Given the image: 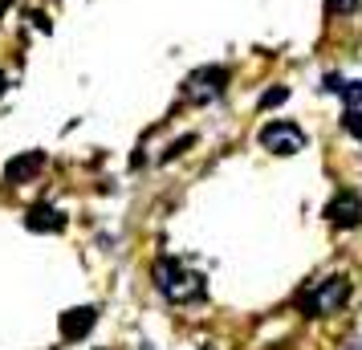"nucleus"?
Segmentation results:
<instances>
[{
	"instance_id": "1",
	"label": "nucleus",
	"mask_w": 362,
	"mask_h": 350,
	"mask_svg": "<svg viewBox=\"0 0 362 350\" xmlns=\"http://www.w3.org/2000/svg\"><path fill=\"white\" fill-rule=\"evenodd\" d=\"M155 285L167 301H196L204 298V277L199 273H187V269L175 261V257H163L155 265Z\"/></svg>"
},
{
	"instance_id": "2",
	"label": "nucleus",
	"mask_w": 362,
	"mask_h": 350,
	"mask_svg": "<svg viewBox=\"0 0 362 350\" xmlns=\"http://www.w3.org/2000/svg\"><path fill=\"white\" fill-rule=\"evenodd\" d=\"M346 298H350V281H346V277H326V281H317L313 289H305V293L297 298V305L310 317H322V314L342 310Z\"/></svg>"
},
{
	"instance_id": "3",
	"label": "nucleus",
	"mask_w": 362,
	"mask_h": 350,
	"mask_svg": "<svg viewBox=\"0 0 362 350\" xmlns=\"http://www.w3.org/2000/svg\"><path fill=\"white\" fill-rule=\"evenodd\" d=\"M261 147L273 155H297V151H305V131L289 118H273L261 127Z\"/></svg>"
},
{
	"instance_id": "4",
	"label": "nucleus",
	"mask_w": 362,
	"mask_h": 350,
	"mask_svg": "<svg viewBox=\"0 0 362 350\" xmlns=\"http://www.w3.org/2000/svg\"><path fill=\"white\" fill-rule=\"evenodd\" d=\"M224 90H228V69L224 66H204V69H196V74L183 82V94H187V102H196V106L216 102Z\"/></svg>"
},
{
	"instance_id": "5",
	"label": "nucleus",
	"mask_w": 362,
	"mask_h": 350,
	"mask_svg": "<svg viewBox=\"0 0 362 350\" xmlns=\"http://www.w3.org/2000/svg\"><path fill=\"white\" fill-rule=\"evenodd\" d=\"M326 220L338 224V228H354V224L362 220V200L354 196V192H338V196L326 204Z\"/></svg>"
},
{
	"instance_id": "6",
	"label": "nucleus",
	"mask_w": 362,
	"mask_h": 350,
	"mask_svg": "<svg viewBox=\"0 0 362 350\" xmlns=\"http://www.w3.org/2000/svg\"><path fill=\"white\" fill-rule=\"evenodd\" d=\"M41 167H45V155H41V151H25V155H17V159L4 163V184H13V187L29 184Z\"/></svg>"
},
{
	"instance_id": "7",
	"label": "nucleus",
	"mask_w": 362,
	"mask_h": 350,
	"mask_svg": "<svg viewBox=\"0 0 362 350\" xmlns=\"http://www.w3.org/2000/svg\"><path fill=\"white\" fill-rule=\"evenodd\" d=\"M25 228H29V233H62V228H66V212L53 208V204H33V208L25 212Z\"/></svg>"
},
{
	"instance_id": "8",
	"label": "nucleus",
	"mask_w": 362,
	"mask_h": 350,
	"mask_svg": "<svg viewBox=\"0 0 362 350\" xmlns=\"http://www.w3.org/2000/svg\"><path fill=\"white\" fill-rule=\"evenodd\" d=\"M94 322H98V310H94V305L66 310V314H62V338H66V342H78V338H86V334L94 330Z\"/></svg>"
},
{
	"instance_id": "9",
	"label": "nucleus",
	"mask_w": 362,
	"mask_h": 350,
	"mask_svg": "<svg viewBox=\"0 0 362 350\" xmlns=\"http://www.w3.org/2000/svg\"><path fill=\"white\" fill-rule=\"evenodd\" d=\"M342 127H346V134H354V139L362 143V106H346Z\"/></svg>"
},
{
	"instance_id": "10",
	"label": "nucleus",
	"mask_w": 362,
	"mask_h": 350,
	"mask_svg": "<svg viewBox=\"0 0 362 350\" xmlns=\"http://www.w3.org/2000/svg\"><path fill=\"white\" fill-rule=\"evenodd\" d=\"M285 98H289V86H273V90L261 94V110H273V106H281Z\"/></svg>"
},
{
	"instance_id": "11",
	"label": "nucleus",
	"mask_w": 362,
	"mask_h": 350,
	"mask_svg": "<svg viewBox=\"0 0 362 350\" xmlns=\"http://www.w3.org/2000/svg\"><path fill=\"white\" fill-rule=\"evenodd\" d=\"M338 94L346 98V106H362V82H342Z\"/></svg>"
},
{
	"instance_id": "12",
	"label": "nucleus",
	"mask_w": 362,
	"mask_h": 350,
	"mask_svg": "<svg viewBox=\"0 0 362 350\" xmlns=\"http://www.w3.org/2000/svg\"><path fill=\"white\" fill-rule=\"evenodd\" d=\"M329 13H338V17H346V13H354L358 8V0H326Z\"/></svg>"
},
{
	"instance_id": "13",
	"label": "nucleus",
	"mask_w": 362,
	"mask_h": 350,
	"mask_svg": "<svg viewBox=\"0 0 362 350\" xmlns=\"http://www.w3.org/2000/svg\"><path fill=\"white\" fill-rule=\"evenodd\" d=\"M8 8H13V0H0V17H4V13H8Z\"/></svg>"
},
{
	"instance_id": "14",
	"label": "nucleus",
	"mask_w": 362,
	"mask_h": 350,
	"mask_svg": "<svg viewBox=\"0 0 362 350\" xmlns=\"http://www.w3.org/2000/svg\"><path fill=\"white\" fill-rule=\"evenodd\" d=\"M0 94H4V74H0Z\"/></svg>"
}]
</instances>
